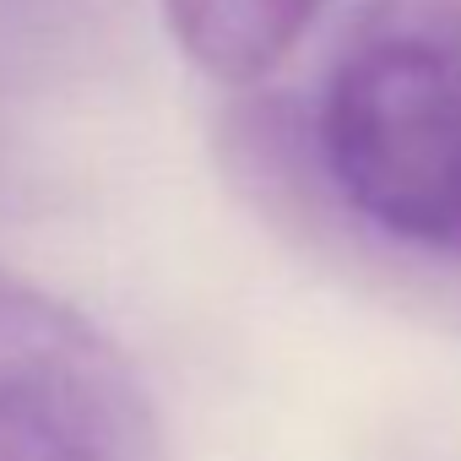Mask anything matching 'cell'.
<instances>
[{
  "label": "cell",
  "instance_id": "obj_1",
  "mask_svg": "<svg viewBox=\"0 0 461 461\" xmlns=\"http://www.w3.org/2000/svg\"><path fill=\"white\" fill-rule=\"evenodd\" d=\"M315 158L380 234L461 256V0H375L326 77Z\"/></svg>",
  "mask_w": 461,
  "mask_h": 461
},
{
  "label": "cell",
  "instance_id": "obj_4",
  "mask_svg": "<svg viewBox=\"0 0 461 461\" xmlns=\"http://www.w3.org/2000/svg\"><path fill=\"white\" fill-rule=\"evenodd\" d=\"M0 461H71V456L44 429H33L12 407H0Z\"/></svg>",
  "mask_w": 461,
  "mask_h": 461
},
{
  "label": "cell",
  "instance_id": "obj_2",
  "mask_svg": "<svg viewBox=\"0 0 461 461\" xmlns=\"http://www.w3.org/2000/svg\"><path fill=\"white\" fill-rule=\"evenodd\" d=\"M0 407L71 461H163L158 412L125 353L66 299L0 272Z\"/></svg>",
  "mask_w": 461,
  "mask_h": 461
},
{
  "label": "cell",
  "instance_id": "obj_3",
  "mask_svg": "<svg viewBox=\"0 0 461 461\" xmlns=\"http://www.w3.org/2000/svg\"><path fill=\"white\" fill-rule=\"evenodd\" d=\"M326 0H163L174 44L222 87H250L310 33Z\"/></svg>",
  "mask_w": 461,
  "mask_h": 461
}]
</instances>
